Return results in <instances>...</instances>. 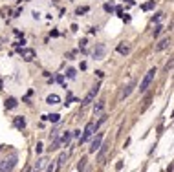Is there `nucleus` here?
Returning a JSON list of instances; mask_svg holds the SVG:
<instances>
[{
  "label": "nucleus",
  "mask_w": 174,
  "mask_h": 172,
  "mask_svg": "<svg viewBox=\"0 0 174 172\" xmlns=\"http://www.w3.org/2000/svg\"><path fill=\"white\" fill-rule=\"evenodd\" d=\"M103 108H104V101H99V103L95 104V108H93V114H99Z\"/></svg>",
  "instance_id": "17"
},
{
  "label": "nucleus",
  "mask_w": 174,
  "mask_h": 172,
  "mask_svg": "<svg viewBox=\"0 0 174 172\" xmlns=\"http://www.w3.org/2000/svg\"><path fill=\"white\" fill-rule=\"evenodd\" d=\"M108 146H110L108 143H103L101 146H99V148H101V150H99V156H97V159H99V161H103V159H104V154H106Z\"/></svg>",
  "instance_id": "10"
},
{
  "label": "nucleus",
  "mask_w": 174,
  "mask_h": 172,
  "mask_svg": "<svg viewBox=\"0 0 174 172\" xmlns=\"http://www.w3.org/2000/svg\"><path fill=\"white\" fill-rule=\"evenodd\" d=\"M17 106V99H13V97H9L6 101V108H15Z\"/></svg>",
  "instance_id": "16"
},
{
  "label": "nucleus",
  "mask_w": 174,
  "mask_h": 172,
  "mask_svg": "<svg viewBox=\"0 0 174 172\" xmlns=\"http://www.w3.org/2000/svg\"><path fill=\"white\" fill-rule=\"evenodd\" d=\"M88 11H90V7H86V6H84V7H79L75 13H77V15H83V13H88Z\"/></svg>",
  "instance_id": "21"
},
{
  "label": "nucleus",
  "mask_w": 174,
  "mask_h": 172,
  "mask_svg": "<svg viewBox=\"0 0 174 172\" xmlns=\"http://www.w3.org/2000/svg\"><path fill=\"white\" fill-rule=\"evenodd\" d=\"M35 150H37V152H41V150H42V143H37V146H35Z\"/></svg>",
  "instance_id": "26"
},
{
  "label": "nucleus",
  "mask_w": 174,
  "mask_h": 172,
  "mask_svg": "<svg viewBox=\"0 0 174 172\" xmlns=\"http://www.w3.org/2000/svg\"><path fill=\"white\" fill-rule=\"evenodd\" d=\"M70 137H72V134H70V132H64L62 137L59 139V141H61V145H68V143H70Z\"/></svg>",
  "instance_id": "13"
},
{
  "label": "nucleus",
  "mask_w": 174,
  "mask_h": 172,
  "mask_svg": "<svg viewBox=\"0 0 174 172\" xmlns=\"http://www.w3.org/2000/svg\"><path fill=\"white\" fill-rule=\"evenodd\" d=\"M59 101H61V97H59V95H55V93H51V95H48L46 103H48V104H57Z\"/></svg>",
  "instance_id": "12"
},
{
  "label": "nucleus",
  "mask_w": 174,
  "mask_h": 172,
  "mask_svg": "<svg viewBox=\"0 0 174 172\" xmlns=\"http://www.w3.org/2000/svg\"><path fill=\"white\" fill-rule=\"evenodd\" d=\"M154 77H156V70H148V72H147V75H145V77H143V81H141V84H139V92H147V90H148V86H150L152 84V81H154Z\"/></svg>",
  "instance_id": "2"
},
{
  "label": "nucleus",
  "mask_w": 174,
  "mask_h": 172,
  "mask_svg": "<svg viewBox=\"0 0 174 172\" xmlns=\"http://www.w3.org/2000/svg\"><path fill=\"white\" fill-rule=\"evenodd\" d=\"M95 130H97V128H95V123H88V125H86V128H84V134L81 135V143H84V141L90 139Z\"/></svg>",
  "instance_id": "3"
},
{
  "label": "nucleus",
  "mask_w": 174,
  "mask_h": 172,
  "mask_svg": "<svg viewBox=\"0 0 174 172\" xmlns=\"http://www.w3.org/2000/svg\"><path fill=\"white\" fill-rule=\"evenodd\" d=\"M53 170H55V163H51V165L48 167V172H53Z\"/></svg>",
  "instance_id": "27"
},
{
  "label": "nucleus",
  "mask_w": 174,
  "mask_h": 172,
  "mask_svg": "<svg viewBox=\"0 0 174 172\" xmlns=\"http://www.w3.org/2000/svg\"><path fill=\"white\" fill-rule=\"evenodd\" d=\"M165 70H167V72H171V70H172V60H169V62H167V66H165Z\"/></svg>",
  "instance_id": "25"
},
{
  "label": "nucleus",
  "mask_w": 174,
  "mask_h": 172,
  "mask_svg": "<svg viewBox=\"0 0 174 172\" xmlns=\"http://www.w3.org/2000/svg\"><path fill=\"white\" fill-rule=\"evenodd\" d=\"M64 159H66V152H61V156H59V167L64 163Z\"/></svg>",
  "instance_id": "23"
},
{
  "label": "nucleus",
  "mask_w": 174,
  "mask_h": 172,
  "mask_svg": "<svg viewBox=\"0 0 174 172\" xmlns=\"http://www.w3.org/2000/svg\"><path fill=\"white\" fill-rule=\"evenodd\" d=\"M136 88V81H132V83H128L125 88H123V92H121V95H119V99H127L128 95L132 93V90Z\"/></svg>",
  "instance_id": "8"
},
{
  "label": "nucleus",
  "mask_w": 174,
  "mask_h": 172,
  "mask_svg": "<svg viewBox=\"0 0 174 172\" xmlns=\"http://www.w3.org/2000/svg\"><path fill=\"white\" fill-rule=\"evenodd\" d=\"M86 161H88L86 158H83V159H81V163H79V167H77L79 172H83V170H84V167H86Z\"/></svg>",
  "instance_id": "20"
},
{
  "label": "nucleus",
  "mask_w": 174,
  "mask_h": 172,
  "mask_svg": "<svg viewBox=\"0 0 174 172\" xmlns=\"http://www.w3.org/2000/svg\"><path fill=\"white\" fill-rule=\"evenodd\" d=\"M101 143H103V134H97L95 137H93L92 145H90V154H93L95 150H99V146H101Z\"/></svg>",
  "instance_id": "7"
},
{
  "label": "nucleus",
  "mask_w": 174,
  "mask_h": 172,
  "mask_svg": "<svg viewBox=\"0 0 174 172\" xmlns=\"http://www.w3.org/2000/svg\"><path fill=\"white\" fill-rule=\"evenodd\" d=\"M18 53H20V57L24 60H28V62L35 59V49H31V48H20V49H18Z\"/></svg>",
  "instance_id": "6"
},
{
  "label": "nucleus",
  "mask_w": 174,
  "mask_h": 172,
  "mask_svg": "<svg viewBox=\"0 0 174 172\" xmlns=\"http://www.w3.org/2000/svg\"><path fill=\"white\" fill-rule=\"evenodd\" d=\"M161 31H163V28H161V26H156V28H154V31H152V33H154V37H158V35H160Z\"/></svg>",
  "instance_id": "22"
},
{
  "label": "nucleus",
  "mask_w": 174,
  "mask_h": 172,
  "mask_svg": "<svg viewBox=\"0 0 174 172\" xmlns=\"http://www.w3.org/2000/svg\"><path fill=\"white\" fill-rule=\"evenodd\" d=\"M24 172H31V169H29V167H26V170H24Z\"/></svg>",
  "instance_id": "28"
},
{
  "label": "nucleus",
  "mask_w": 174,
  "mask_h": 172,
  "mask_svg": "<svg viewBox=\"0 0 174 172\" xmlns=\"http://www.w3.org/2000/svg\"><path fill=\"white\" fill-rule=\"evenodd\" d=\"M44 161H46V159H37V163H35V172L41 170L42 167H44Z\"/></svg>",
  "instance_id": "19"
},
{
  "label": "nucleus",
  "mask_w": 174,
  "mask_h": 172,
  "mask_svg": "<svg viewBox=\"0 0 174 172\" xmlns=\"http://www.w3.org/2000/svg\"><path fill=\"white\" fill-rule=\"evenodd\" d=\"M17 165V154H9L4 161H0V172H11L13 167Z\"/></svg>",
  "instance_id": "1"
},
{
  "label": "nucleus",
  "mask_w": 174,
  "mask_h": 172,
  "mask_svg": "<svg viewBox=\"0 0 174 172\" xmlns=\"http://www.w3.org/2000/svg\"><path fill=\"white\" fill-rule=\"evenodd\" d=\"M15 126H17V128H24V126H26L24 117H17V119H15Z\"/></svg>",
  "instance_id": "15"
},
{
  "label": "nucleus",
  "mask_w": 174,
  "mask_h": 172,
  "mask_svg": "<svg viewBox=\"0 0 174 172\" xmlns=\"http://www.w3.org/2000/svg\"><path fill=\"white\" fill-rule=\"evenodd\" d=\"M44 119L51 121V123H57V121L61 119V115H59V114H51V115H44Z\"/></svg>",
  "instance_id": "14"
},
{
  "label": "nucleus",
  "mask_w": 174,
  "mask_h": 172,
  "mask_svg": "<svg viewBox=\"0 0 174 172\" xmlns=\"http://www.w3.org/2000/svg\"><path fill=\"white\" fill-rule=\"evenodd\" d=\"M154 6H156V2H154V0H150V2H147V4H143V9H145V11H148V9H152Z\"/></svg>",
  "instance_id": "18"
},
{
  "label": "nucleus",
  "mask_w": 174,
  "mask_h": 172,
  "mask_svg": "<svg viewBox=\"0 0 174 172\" xmlns=\"http://www.w3.org/2000/svg\"><path fill=\"white\" fill-rule=\"evenodd\" d=\"M99 88H101V86L95 84V86H93V88L90 90V92H88V95H86V97H84V101H83V106H88L93 99H95V95L99 93Z\"/></svg>",
  "instance_id": "4"
},
{
  "label": "nucleus",
  "mask_w": 174,
  "mask_h": 172,
  "mask_svg": "<svg viewBox=\"0 0 174 172\" xmlns=\"http://www.w3.org/2000/svg\"><path fill=\"white\" fill-rule=\"evenodd\" d=\"M171 46V39H163L160 44L156 46V51H161V49H165V48H169Z\"/></svg>",
  "instance_id": "11"
},
{
  "label": "nucleus",
  "mask_w": 174,
  "mask_h": 172,
  "mask_svg": "<svg viewBox=\"0 0 174 172\" xmlns=\"http://www.w3.org/2000/svg\"><path fill=\"white\" fill-rule=\"evenodd\" d=\"M104 53H106V48H104V44H95V48H93V51H92V57L99 60V59H103L104 57Z\"/></svg>",
  "instance_id": "5"
},
{
  "label": "nucleus",
  "mask_w": 174,
  "mask_h": 172,
  "mask_svg": "<svg viewBox=\"0 0 174 172\" xmlns=\"http://www.w3.org/2000/svg\"><path fill=\"white\" fill-rule=\"evenodd\" d=\"M66 73H68V77H70V79H73V77H75V70H72V68H70Z\"/></svg>",
  "instance_id": "24"
},
{
  "label": "nucleus",
  "mask_w": 174,
  "mask_h": 172,
  "mask_svg": "<svg viewBox=\"0 0 174 172\" xmlns=\"http://www.w3.org/2000/svg\"><path fill=\"white\" fill-rule=\"evenodd\" d=\"M117 51L121 53V55H128V53H130V46H128V44H125V42H121V44L117 46Z\"/></svg>",
  "instance_id": "9"
}]
</instances>
